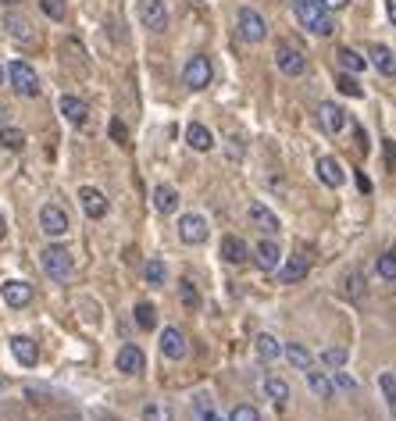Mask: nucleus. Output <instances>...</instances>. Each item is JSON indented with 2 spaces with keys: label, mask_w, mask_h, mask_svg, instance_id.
Masks as SVG:
<instances>
[{
  "label": "nucleus",
  "mask_w": 396,
  "mask_h": 421,
  "mask_svg": "<svg viewBox=\"0 0 396 421\" xmlns=\"http://www.w3.org/2000/svg\"><path fill=\"white\" fill-rule=\"evenodd\" d=\"M254 261H257V268H261V272H275V268H278V261H282L278 243H275V240H261V243L254 247Z\"/></svg>",
  "instance_id": "obj_15"
},
{
  "label": "nucleus",
  "mask_w": 396,
  "mask_h": 421,
  "mask_svg": "<svg viewBox=\"0 0 396 421\" xmlns=\"http://www.w3.org/2000/svg\"><path fill=\"white\" fill-rule=\"evenodd\" d=\"M179 297H182V304L193 311L197 304H200V297H197V289H193V282H179Z\"/></svg>",
  "instance_id": "obj_41"
},
{
  "label": "nucleus",
  "mask_w": 396,
  "mask_h": 421,
  "mask_svg": "<svg viewBox=\"0 0 396 421\" xmlns=\"http://www.w3.org/2000/svg\"><path fill=\"white\" fill-rule=\"evenodd\" d=\"M186 143H189L193 150H200V154H207V150L214 146V132H211L207 125H200V122H193V125L186 129Z\"/></svg>",
  "instance_id": "obj_21"
},
{
  "label": "nucleus",
  "mask_w": 396,
  "mask_h": 421,
  "mask_svg": "<svg viewBox=\"0 0 396 421\" xmlns=\"http://www.w3.org/2000/svg\"><path fill=\"white\" fill-rule=\"evenodd\" d=\"M229 421H261V414H257V407H250V403H239V407H232Z\"/></svg>",
  "instance_id": "obj_40"
},
{
  "label": "nucleus",
  "mask_w": 396,
  "mask_h": 421,
  "mask_svg": "<svg viewBox=\"0 0 396 421\" xmlns=\"http://www.w3.org/2000/svg\"><path fill=\"white\" fill-rule=\"evenodd\" d=\"M136 325H140V329H154V325H157L154 304H136Z\"/></svg>",
  "instance_id": "obj_36"
},
{
  "label": "nucleus",
  "mask_w": 396,
  "mask_h": 421,
  "mask_svg": "<svg viewBox=\"0 0 396 421\" xmlns=\"http://www.w3.org/2000/svg\"><path fill=\"white\" fill-rule=\"evenodd\" d=\"M275 65H278V72L289 75V79H296V75L307 72V58H303L293 43H278V47H275Z\"/></svg>",
  "instance_id": "obj_6"
},
{
  "label": "nucleus",
  "mask_w": 396,
  "mask_h": 421,
  "mask_svg": "<svg viewBox=\"0 0 396 421\" xmlns=\"http://www.w3.org/2000/svg\"><path fill=\"white\" fill-rule=\"evenodd\" d=\"M140 22L150 33H165L168 29V8H165V0H140Z\"/></svg>",
  "instance_id": "obj_7"
},
{
  "label": "nucleus",
  "mask_w": 396,
  "mask_h": 421,
  "mask_svg": "<svg viewBox=\"0 0 396 421\" xmlns=\"http://www.w3.org/2000/svg\"><path fill=\"white\" fill-rule=\"evenodd\" d=\"M222 257H225L229 265H243V261L250 257V247H246L239 236H225V240H222Z\"/></svg>",
  "instance_id": "obj_24"
},
{
  "label": "nucleus",
  "mask_w": 396,
  "mask_h": 421,
  "mask_svg": "<svg viewBox=\"0 0 396 421\" xmlns=\"http://www.w3.org/2000/svg\"><path fill=\"white\" fill-rule=\"evenodd\" d=\"M143 275H147V282L150 286H165V279H168V268H165V261H147V268H143Z\"/></svg>",
  "instance_id": "obj_32"
},
{
  "label": "nucleus",
  "mask_w": 396,
  "mask_h": 421,
  "mask_svg": "<svg viewBox=\"0 0 396 421\" xmlns=\"http://www.w3.org/2000/svg\"><path fill=\"white\" fill-rule=\"evenodd\" d=\"M111 136H115V139H118V143H125V125H122V122H118V118H115V122H111Z\"/></svg>",
  "instance_id": "obj_43"
},
{
  "label": "nucleus",
  "mask_w": 396,
  "mask_h": 421,
  "mask_svg": "<svg viewBox=\"0 0 396 421\" xmlns=\"http://www.w3.org/2000/svg\"><path fill=\"white\" fill-rule=\"evenodd\" d=\"M264 396L275 400V403H286L289 400V385L282 378H264Z\"/></svg>",
  "instance_id": "obj_31"
},
{
  "label": "nucleus",
  "mask_w": 396,
  "mask_h": 421,
  "mask_svg": "<svg viewBox=\"0 0 396 421\" xmlns=\"http://www.w3.org/2000/svg\"><path fill=\"white\" fill-rule=\"evenodd\" d=\"M278 279H282L286 286H293V282H300V279H307V261H303V257H289V261L282 265V272H278Z\"/></svg>",
  "instance_id": "obj_27"
},
{
  "label": "nucleus",
  "mask_w": 396,
  "mask_h": 421,
  "mask_svg": "<svg viewBox=\"0 0 396 421\" xmlns=\"http://www.w3.org/2000/svg\"><path fill=\"white\" fill-rule=\"evenodd\" d=\"M154 207H157V215H175L179 210V189L168 186V182L154 186Z\"/></svg>",
  "instance_id": "obj_18"
},
{
  "label": "nucleus",
  "mask_w": 396,
  "mask_h": 421,
  "mask_svg": "<svg viewBox=\"0 0 396 421\" xmlns=\"http://www.w3.org/2000/svg\"><path fill=\"white\" fill-rule=\"evenodd\" d=\"M332 389H343V393H357V378L350 371H332Z\"/></svg>",
  "instance_id": "obj_38"
},
{
  "label": "nucleus",
  "mask_w": 396,
  "mask_h": 421,
  "mask_svg": "<svg viewBox=\"0 0 396 421\" xmlns=\"http://www.w3.org/2000/svg\"><path fill=\"white\" fill-rule=\"evenodd\" d=\"M40 229H43L47 236H65V233H68V215H65V207L43 203V207H40Z\"/></svg>",
  "instance_id": "obj_9"
},
{
  "label": "nucleus",
  "mask_w": 396,
  "mask_h": 421,
  "mask_svg": "<svg viewBox=\"0 0 396 421\" xmlns=\"http://www.w3.org/2000/svg\"><path fill=\"white\" fill-rule=\"evenodd\" d=\"M4 26H8V36H11L15 43H33V40H36V33H33L29 18H22V15H8V18H4Z\"/></svg>",
  "instance_id": "obj_20"
},
{
  "label": "nucleus",
  "mask_w": 396,
  "mask_h": 421,
  "mask_svg": "<svg viewBox=\"0 0 396 421\" xmlns=\"http://www.w3.org/2000/svg\"><path fill=\"white\" fill-rule=\"evenodd\" d=\"M254 350H257V357H261V361H275V357H282L278 339H275V336H268V332H261V336L254 339Z\"/></svg>",
  "instance_id": "obj_28"
},
{
  "label": "nucleus",
  "mask_w": 396,
  "mask_h": 421,
  "mask_svg": "<svg viewBox=\"0 0 396 421\" xmlns=\"http://www.w3.org/2000/svg\"><path fill=\"white\" fill-rule=\"evenodd\" d=\"M79 203H83V210H86L90 218H104L108 215V196L100 189H93V186H83L79 189Z\"/></svg>",
  "instance_id": "obj_14"
},
{
  "label": "nucleus",
  "mask_w": 396,
  "mask_h": 421,
  "mask_svg": "<svg viewBox=\"0 0 396 421\" xmlns=\"http://www.w3.org/2000/svg\"><path fill=\"white\" fill-rule=\"evenodd\" d=\"M236 29H239V36H243L246 43H264V36H268V26H264V18H261L254 8H239Z\"/></svg>",
  "instance_id": "obj_5"
},
{
  "label": "nucleus",
  "mask_w": 396,
  "mask_h": 421,
  "mask_svg": "<svg viewBox=\"0 0 396 421\" xmlns=\"http://www.w3.org/2000/svg\"><path fill=\"white\" fill-rule=\"evenodd\" d=\"M321 4H325L328 11H343V8L350 4V0H321Z\"/></svg>",
  "instance_id": "obj_45"
},
{
  "label": "nucleus",
  "mask_w": 396,
  "mask_h": 421,
  "mask_svg": "<svg viewBox=\"0 0 396 421\" xmlns=\"http://www.w3.org/2000/svg\"><path fill=\"white\" fill-rule=\"evenodd\" d=\"M11 353L22 368H36V361H40V346L29 336H11Z\"/></svg>",
  "instance_id": "obj_16"
},
{
  "label": "nucleus",
  "mask_w": 396,
  "mask_h": 421,
  "mask_svg": "<svg viewBox=\"0 0 396 421\" xmlns=\"http://www.w3.org/2000/svg\"><path fill=\"white\" fill-rule=\"evenodd\" d=\"M197 414H200V421H222V417H218L211 407H204V410H197Z\"/></svg>",
  "instance_id": "obj_46"
},
{
  "label": "nucleus",
  "mask_w": 396,
  "mask_h": 421,
  "mask_svg": "<svg viewBox=\"0 0 396 421\" xmlns=\"http://www.w3.org/2000/svg\"><path fill=\"white\" fill-rule=\"evenodd\" d=\"M40 265H43V272H47L54 282H65V279H72V272H75V261H72V254H68L65 247H47V250L40 254Z\"/></svg>",
  "instance_id": "obj_2"
},
{
  "label": "nucleus",
  "mask_w": 396,
  "mask_h": 421,
  "mask_svg": "<svg viewBox=\"0 0 396 421\" xmlns=\"http://www.w3.org/2000/svg\"><path fill=\"white\" fill-rule=\"evenodd\" d=\"M250 222H254L257 229H264L268 236H278V233H282V222L275 218V210H271V207H264L261 200H254V203H250Z\"/></svg>",
  "instance_id": "obj_13"
},
{
  "label": "nucleus",
  "mask_w": 396,
  "mask_h": 421,
  "mask_svg": "<svg viewBox=\"0 0 396 421\" xmlns=\"http://www.w3.org/2000/svg\"><path fill=\"white\" fill-rule=\"evenodd\" d=\"M115 364H118V371H122V375H140V371H143V364H147V357H143V350H140L136 343H125V346L118 350Z\"/></svg>",
  "instance_id": "obj_11"
},
{
  "label": "nucleus",
  "mask_w": 396,
  "mask_h": 421,
  "mask_svg": "<svg viewBox=\"0 0 396 421\" xmlns=\"http://www.w3.org/2000/svg\"><path fill=\"white\" fill-rule=\"evenodd\" d=\"M378 389H382V396H385V407L396 414V375H392V371H382V375H378Z\"/></svg>",
  "instance_id": "obj_29"
},
{
  "label": "nucleus",
  "mask_w": 396,
  "mask_h": 421,
  "mask_svg": "<svg viewBox=\"0 0 396 421\" xmlns=\"http://www.w3.org/2000/svg\"><path fill=\"white\" fill-rule=\"evenodd\" d=\"M0 143H4L8 150H22V146H26V132H22V129L4 125V129H0Z\"/></svg>",
  "instance_id": "obj_34"
},
{
  "label": "nucleus",
  "mask_w": 396,
  "mask_h": 421,
  "mask_svg": "<svg viewBox=\"0 0 396 421\" xmlns=\"http://www.w3.org/2000/svg\"><path fill=\"white\" fill-rule=\"evenodd\" d=\"M335 58H339V65H343L346 72H364V65H368V61H364L357 50H350V47H339V54H335Z\"/></svg>",
  "instance_id": "obj_30"
},
{
  "label": "nucleus",
  "mask_w": 396,
  "mask_h": 421,
  "mask_svg": "<svg viewBox=\"0 0 396 421\" xmlns=\"http://www.w3.org/2000/svg\"><path fill=\"white\" fill-rule=\"evenodd\" d=\"M335 90H339V93H346V97H353V100H360V97H364L360 82H357V79H350L346 72H343V75L335 79Z\"/></svg>",
  "instance_id": "obj_35"
},
{
  "label": "nucleus",
  "mask_w": 396,
  "mask_h": 421,
  "mask_svg": "<svg viewBox=\"0 0 396 421\" xmlns=\"http://www.w3.org/2000/svg\"><path fill=\"white\" fill-rule=\"evenodd\" d=\"M385 11H389V22H392V29H396V0H385Z\"/></svg>",
  "instance_id": "obj_47"
},
{
  "label": "nucleus",
  "mask_w": 396,
  "mask_h": 421,
  "mask_svg": "<svg viewBox=\"0 0 396 421\" xmlns=\"http://www.w3.org/2000/svg\"><path fill=\"white\" fill-rule=\"evenodd\" d=\"M4 4H19V0H4Z\"/></svg>",
  "instance_id": "obj_49"
},
{
  "label": "nucleus",
  "mask_w": 396,
  "mask_h": 421,
  "mask_svg": "<svg viewBox=\"0 0 396 421\" xmlns=\"http://www.w3.org/2000/svg\"><path fill=\"white\" fill-rule=\"evenodd\" d=\"M40 8H43V15L47 18H54V22H65V0H40Z\"/></svg>",
  "instance_id": "obj_39"
},
{
  "label": "nucleus",
  "mask_w": 396,
  "mask_h": 421,
  "mask_svg": "<svg viewBox=\"0 0 396 421\" xmlns=\"http://www.w3.org/2000/svg\"><path fill=\"white\" fill-rule=\"evenodd\" d=\"M8 236V225H4V215H0V240H4Z\"/></svg>",
  "instance_id": "obj_48"
},
{
  "label": "nucleus",
  "mask_w": 396,
  "mask_h": 421,
  "mask_svg": "<svg viewBox=\"0 0 396 421\" xmlns=\"http://www.w3.org/2000/svg\"><path fill=\"white\" fill-rule=\"evenodd\" d=\"M375 272H378V279L396 282V254H392V250H389V254H382V257H378V265H375Z\"/></svg>",
  "instance_id": "obj_33"
},
{
  "label": "nucleus",
  "mask_w": 396,
  "mask_h": 421,
  "mask_svg": "<svg viewBox=\"0 0 396 421\" xmlns=\"http://www.w3.org/2000/svg\"><path fill=\"white\" fill-rule=\"evenodd\" d=\"M58 107H61V114H65L72 125H83V122H86V114H90L86 100H79V97H72V93H68V97H61V104H58Z\"/></svg>",
  "instance_id": "obj_23"
},
{
  "label": "nucleus",
  "mask_w": 396,
  "mask_h": 421,
  "mask_svg": "<svg viewBox=\"0 0 396 421\" xmlns=\"http://www.w3.org/2000/svg\"><path fill=\"white\" fill-rule=\"evenodd\" d=\"M0 82H4V68H0Z\"/></svg>",
  "instance_id": "obj_50"
},
{
  "label": "nucleus",
  "mask_w": 396,
  "mask_h": 421,
  "mask_svg": "<svg viewBox=\"0 0 396 421\" xmlns=\"http://www.w3.org/2000/svg\"><path fill=\"white\" fill-rule=\"evenodd\" d=\"M318 118H321V125H325L328 132H343V129H346V114H343V107L332 104V100H325V104L318 107Z\"/></svg>",
  "instance_id": "obj_19"
},
{
  "label": "nucleus",
  "mask_w": 396,
  "mask_h": 421,
  "mask_svg": "<svg viewBox=\"0 0 396 421\" xmlns=\"http://www.w3.org/2000/svg\"><path fill=\"white\" fill-rule=\"evenodd\" d=\"M293 15H296V22L307 33H314V36H335V18H332V11L321 4V0H293Z\"/></svg>",
  "instance_id": "obj_1"
},
{
  "label": "nucleus",
  "mask_w": 396,
  "mask_h": 421,
  "mask_svg": "<svg viewBox=\"0 0 396 421\" xmlns=\"http://www.w3.org/2000/svg\"><path fill=\"white\" fill-rule=\"evenodd\" d=\"M211 79H214L211 61H207L204 54H193V58L186 61V68H182V82H186L189 90H207V86H211Z\"/></svg>",
  "instance_id": "obj_4"
},
{
  "label": "nucleus",
  "mask_w": 396,
  "mask_h": 421,
  "mask_svg": "<svg viewBox=\"0 0 396 421\" xmlns=\"http://www.w3.org/2000/svg\"><path fill=\"white\" fill-rule=\"evenodd\" d=\"M346 346H328V350H321V364H328V368H343L346 364Z\"/></svg>",
  "instance_id": "obj_37"
},
{
  "label": "nucleus",
  "mask_w": 396,
  "mask_h": 421,
  "mask_svg": "<svg viewBox=\"0 0 396 421\" xmlns=\"http://www.w3.org/2000/svg\"><path fill=\"white\" fill-rule=\"evenodd\" d=\"M368 58H371V65H375V68H378L382 75H389V79L396 75V54H392L389 47H382V43H375V47L368 50Z\"/></svg>",
  "instance_id": "obj_22"
},
{
  "label": "nucleus",
  "mask_w": 396,
  "mask_h": 421,
  "mask_svg": "<svg viewBox=\"0 0 396 421\" xmlns=\"http://www.w3.org/2000/svg\"><path fill=\"white\" fill-rule=\"evenodd\" d=\"M143 421H161V410H157L154 403H147V407H143Z\"/></svg>",
  "instance_id": "obj_44"
},
{
  "label": "nucleus",
  "mask_w": 396,
  "mask_h": 421,
  "mask_svg": "<svg viewBox=\"0 0 396 421\" xmlns=\"http://www.w3.org/2000/svg\"><path fill=\"white\" fill-rule=\"evenodd\" d=\"M282 357L296 368V371H307L311 364H314V357H311V350L307 346H300V343H289V346H282Z\"/></svg>",
  "instance_id": "obj_25"
},
{
  "label": "nucleus",
  "mask_w": 396,
  "mask_h": 421,
  "mask_svg": "<svg viewBox=\"0 0 396 421\" xmlns=\"http://www.w3.org/2000/svg\"><path fill=\"white\" fill-rule=\"evenodd\" d=\"M8 82L15 86L19 97H40V75L26 61H11L8 65Z\"/></svg>",
  "instance_id": "obj_3"
},
{
  "label": "nucleus",
  "mask_w": 396,
  "mask_h": 421,
  "mask_svg": "<svg viewBox=\"0 0 396 421\" xmlns=\"http://www.w3.org/2000/svg\"><path fill=\"white\" fill-rule=\"evenodd\" d=\"M307 385H311V393H314L318 400H332V393H335V389H332V378H328L325 371H311V368H307Z\"/></svg>",
  "instance_id": "obj_26"
},
{
  "label": "nucleus",
  "mask_w": 396,
  "mask_h": 421,
  "mask_svg": "<svg viewBox=\"0 0 396 421\" xmlns=\"http://www.w3.org/2000/svg\"><path fill=\"white\" fill-rule=\"evenodd\" d=\"M161 353H165L168 361H182V357L189 353V343H186V336H182L175 325H168V329L161 332Z\"/></svg>",
  "instance_id": "obj_10"
},
{
  "label": "nucleus",
  "mask_w": 396,
  "mask_h": 421,
  "mask_svg": "<svg viewBox=\"0 0 396 421\" xmlns=\"http://www.w3.org/2000/svg\"><path fill=\"white\" fill-rule=\"evenodd\" d=\"M314 171H318V178H321L328 189H339V186L346 182V175H343V168H339V161H335V157H318Z\"/></svg>",
  "instance_id": "obj_17"
},
{
  "label": "nucleus",
  "mask_w": 396,
  "mask_h": 421,
  "mask_svg": "<svg viewBox=\"0 0 396 421\" xmlns=\"http://www.w3.org/2000/svg\"><path fill=\"white\" fill-rule=\"evenodd\" d=\"M179 240L189 243V247L207 243V218L204 215H182L179 218Z\"/></svg>",
  "instance_id": "obj_8"
},
{
  "label": "nucleus",
  "mask_w": 396,
  "mask_h": 421,
  "mask_svg": "<svg viewBox=\"0 0 396 421\" xmlns=\"http://www.w3.org/2000/svg\"><path fill=\"white\" fill-rule=\"evenodd\" d=\"M0 297H4L8 307H26L33 300V286L22 282V279H8L4 286H0Z\"/></svg>",
  "instance_id": "obj_12"
},
{
  "label": "nucleus",
  "mask_w": 396,
  "mask_h": 421,
  "mask_svg": "<svg viewBox=\"0 0 396 421\" xmlns=\"http://www.w3.org/2000/svg\"><path fill=\"white\" fill-rule=\"evenodd\" d=\"M382 150H385V168L392 171L396 168V146H392V139H382Z\"/></svg>",
  "instance_id": "obj_42"
}]
</instances>
